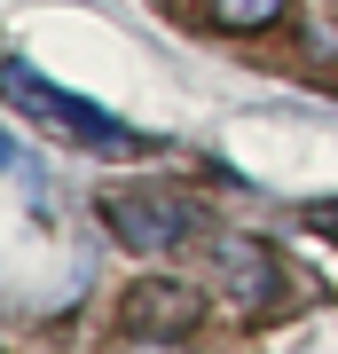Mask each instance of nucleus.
<instances>
[{
  "label": "nucleus",
  "mask_w": 338,
  "mask_h": 354,
  "mask_svg": "<svg viewBox=\"0 0 338 354\" xmlns=\"http://www.w3.org/2000/svg\"><path fill=\"white\" fill-rule=\"evenodd\" d=\"M8 165H16V142H8V134H0V174H8Z\"/></svg>",
  "instance_id": "423d86ee"
},
{
  "label": "nucleus",
  "mask_w": 338,
  "mask_h": 354,
  "mask_svg": "<svg viewBox=\"0 0 338 354\" xmlns=\"http://www.w3.org/2000/svg\"><path fill=\"white\" fill-rule=\"evenodd\" d=\"M220 260H228V283H236V299H267V283H276V260H267L260 244L220 236Z\"/></svg>",
  "instance_id": "20e7f679"
},
{
  "label": "nucleus",
  "mask_w": 338,
  "mask_h": 354,
  "mask_svg": "<svg viewBox=\"0 0 338 354\" xmlns=\"http://www.w3.org/2000/svg\"><path fill=\"white\" fill-rule=\"evenodd\" d=\"M102 221H111V236L134 244V252H173V244L197 236V205L173 197V189H111L102 197Z\"/></svg>",
  "instance_id": "f03ea898"
},
{
  "label": "nucleus",
  "mask_w": 338,
  "mask_h": 354,
  "mask_svg": "<svg viewBox=\"0 0 338 354\" xmlns=\"http://www.w3.org/2000/svg\"><path fill=\"white\" fill-rule=\"evenodd\" d=\"M126 330H150V339H173V330H197V291L173 283V276H150L126 291Z\"/></svg>",
  "instance_id": "7ed1b4c3"
},
{
  "label": "nucleus",
  "mask_w": 338,
  "mask_h": 354,
  "mask_svg": "<svg viewBox=\"0 0 338 354\" xmlns=\"http://www.w3.org/2000/svg\"><path fill=\"white\" fill-rule=\"evenodd\" d=\"M0 95H8V102H24L39 127L71 134L79 150H95V158H126V150H142V134L126 127V118L95 111V102H79V95H63V87H48L32 64H8V71H0Z\"/></svg>",
  "instance_id": "f257e3e1"
},
{
  "label": "nucleus",
  "mask_w": 338,
  "mask_h": 354,
  "mask_svg": "<svg viewBox=\"0 0 338 354\" xmlns=\"http://www.w3.org/2000/svg\"><path fill=\"white\" fill-rule=\"evenodd\" d=\"M291 0H205V16H213L220 32H267Z\"/></svg>",
  "instance_id": "39448f33"
}]
</instances>
